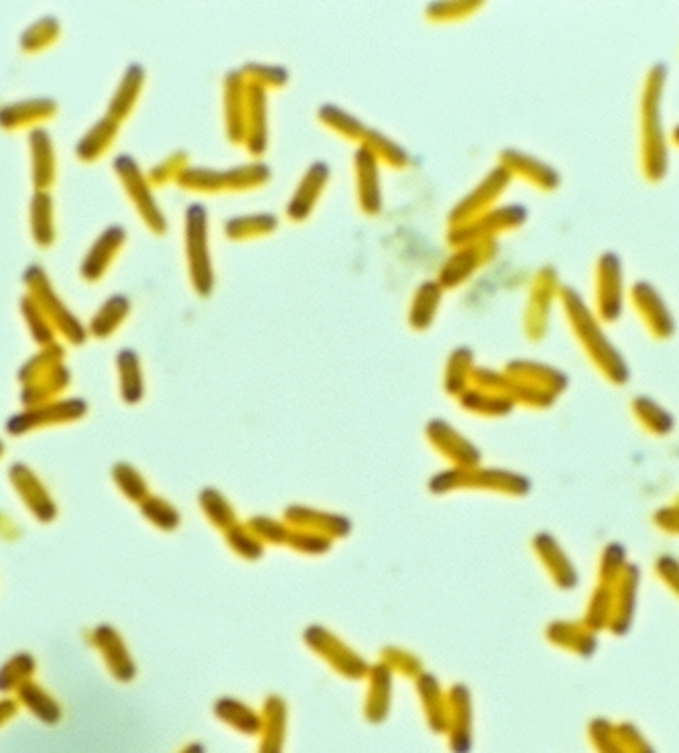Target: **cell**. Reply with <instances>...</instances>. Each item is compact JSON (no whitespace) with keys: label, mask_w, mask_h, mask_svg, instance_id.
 Segmentation results:
<instances>
[{"label":"cell","mask_w":679,"mask_h":753,"mask_svg":"<svg viewBox=\"0 0 679 753\" xmlns=\"http://www.w3.org/2000/svg\"><path fill=\"white\" fill-rule=\"evenodd\" d=\"M668 80V68L657 63L647 74L643 98H641V165L649 182H661L668 174V143L663 133L661 100Z\"/></svg>","instance_id":"obj_1"},{"label":"cell","mask_w":679,"mask_h":753,"mask_svg":"<svg viewBox=\"0 0 679 753\" xmlns=\"http://www.w3.org/2000/svg\"><path fill=\"white\" fill-rule=\"evenodd\" d=\"M631 302L639 312V319L643 320L644 326L657 339H669L676 330L673 316L669 312L668 304L663 302L661 294L651 283L639 282L632 285Z\"/></svg>","instance_id":"obj_3"},{"label":"cell","mask_w":679,"mask_h":753,"mask_svg":"<svg viewBox=\"0 0 679 753\" xmlns=\"http://www.w3.org/2000/svg\"><path fill=\"white\" fill-rule=\"evenodd\" d=\"M622 267L619 255L604 253L598 261L597 302L598 316L614 322L622 314Z\"/></svg>","instance_id":"obj_2"},{"label":"cell","mask_w":679,"mask_h":753,"mask_svg":"<svg viewBox=\"0 0 679 753\" xmlns=\"http://www.w3.org/2000/svg\"><path fill=\"white\" fill-rule=\"evenodd\" d=\"M568 304H570V316L574 319L575 329L582 342L588 344V349H592V353L600 359V365L614 366V359L619 361V354L614 353L612 344L609 339L602 334V330H598L597 320L590 314V310L582 304V300L574 294L568 292ZM617 369L622 366L617 365Z\"/></svg>","instance_id":"obj_4"},{"label":"cell","mask_w":679,"mask_h":753,"mask_svg":"<svg viewBox=\"0 0 679 753\" xmlns=\"http://www.w3.org/2000/svg\"><path fill=\"white\" fill-rule=\"evenodd\" d=\"M673 143L679 147V125L676 127V130H673Z\"/></svg>","instance_id":"obj_5"}]
</instances>
